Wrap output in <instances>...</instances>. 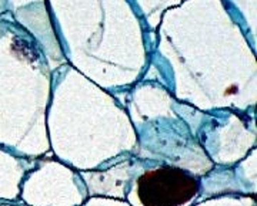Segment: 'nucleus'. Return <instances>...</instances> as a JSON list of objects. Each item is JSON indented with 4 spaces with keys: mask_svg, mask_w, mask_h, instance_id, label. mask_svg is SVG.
Masks as SVG:
<instances>
[{
    "mask_svg": "<svg viewBox=\"0 0 257 206\" xmlns=\"http://www.w3.org/2000/svg\"><path fill=\"white\" fill-rule=\"evenodd\" d=\"M197 192V180L175 166L149 170L138 180L139 198L145 206H183Z\"/></svg>",
    "mask_w": 257,
    "mask_h": 206,
    "instance_id": "nucleus-1",
    "label": "nucleus"
}]
</instances>
